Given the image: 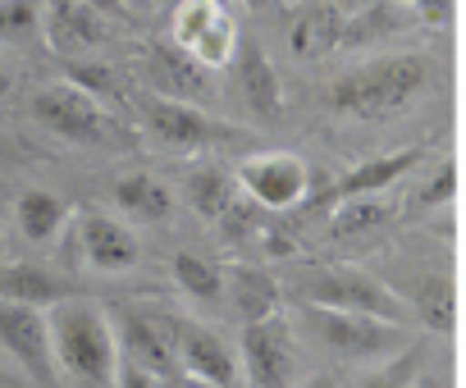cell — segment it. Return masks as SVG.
I'll list each match as a JSON object with an SVG mask.
<instances>
[{
    "label": "cell",
    "mask_w": 466,
    "mask_h": 388,
    "mask_svg": "<svg viewBox=\"0 0 466 388\" xmlns=\"http://www.w3.org/2000/svg\"><path fill=\"white\" fill-rule=\"evenodd\" d=\"M119 388H169L160 374H151V370H142V365H128V361H119Z\"/></svg>",
    "instance_id": "31"
},
{
    "label": "cell",
    "mask_w": 466,
    "mask_h": 388,
    "mask_svg": "<svg viewBox=\"0 0 466 388\" xmlns=\"http://www.w3.org/2000/svg\"><path fill=\"white\" fill-rule=\"evenodd\" d=\"M452 192H457V164L443 160V164L434 169V178L420 187V202H425V206H443V202H452Z\"/></svg>",
    "instance_id": "30"
},
{
    "label": "cell",
    "mask_w": 466,
    "mask_h": 388,
    "mask_svg": "<svg viewBox=\"0 0 466 388\" xmlns=\"http://www.w3.org/2000/svg\"><path fill=\"white\" fill-rule=\"evenodd\" d=\"M174 46H183L206 69H224L233 60V51H238L233 15L224 5H206V0L178 5V15H174Z\"/></svg>",
    "instance_id": "7"
},
{
    "label": "cell",
    "mask_w": 466,
    "mask_h": 388,
    "mask_svg": "<svg viewBox=\"0 0 466 388\" xmlns=\"http://www.w3.org/2000/svg\"><path fill=\"white\" fill-rule=\"evenodd\" d=\"M348 37V19L339 5H302L289 24V46L298 60H320Z\"/></svg>",
    "instance_id": "18"
},
{
    "label": "cell",
    "mask_w": 466,
    "mask_h": 388,
    "mask_svg": "<svg viewBox=\"0 0 466 388\" xmlns=\"http://www.w3.org/2000/svg\"><path fill=\"white\" fill-rule=\"evenodd\" d=\"M33 119L65 137V142H78V146H96L106 142V110L101 101H92L87 92H78L74 83H51L33 96Z\"/></svg>",
    "instance_id": "6"
},
{
    "label": "cell",
    "mask_w": 466,
    "mask_h": 388,
    "mask_svg": "<svg viewBox=\"0 0 466 388\" xmlns=\"http://www.w3.org/2000/svg\"><path fill=\"white\" fill-rule=\"evenodd\" d=\"M37 28H42V5H28V0L0 5V42H24Z\"/></svg>",
    "instance_id": "29"
},
{
    "label": "cell",
    "mask_w": 466,
    "mask_h": 388,
    "mask_svg": "<svg viewBox=\"0 0 466 388\" xmlns=\"http://www.w3.org/2000/svg\"><path fill=\"white\" fill-rule=\"evenodd\" d=\"M165 333L174 343V356H178L183 374H192L201 383H215V388H243V370H238L228 343L215 329H206L197 320H174Z\"/></svg>",
    "instance_id": "8"
},
{
    "label": "cell",
    "mask_w": 466,
    "mask_h": 388,
    "mask_svg": "<svg viewBox=\"0 0 466 388\" xmlns=\"http://www.w3.org/2000/svg\"><path fill=\"white\" fill-rule=\"evenodd\" d=\"M302 388H343V383H339L334 374H311V379H307Z\"/></svg>",
    "instance_id": "32"
},
{
    "label": "cell",
    "mask_w": 466,
    "mask_h": 388,
    "mask_svg": "<svg viewBox=\"0 0 466 388\" xmlns=\"http://www.w3.org/2000/svg\"><path fill=\"white\" fill-rule=\"evenodd\" d=\"M42 28H46V42L74 60L101 42V19L92 5H42Z\"/></svg>",
    "instance_id": "20"
},
{
    "label": "cell",
    "mask_w": 466,
    "mask_h": 388,
    "mask_svg": "<svg viewBox=\"0 0 466 388\" xmlns=\"http://www.w3.org/2000/svg\"><path fill=\"white\" fill-rule=\"evenodd\" d=\"M147 78H151L156 96H169V101H183V105H192V101H201V96L210 92V69L197 65V60H192L183 46H174V42H156V46H151V55H147Z\"/></svg>",
    "instance_id": "14"
},
{
    "label": "cell",
    "mask_w": 466,
    "mask_h": 388,
    "mask_svg": "<svg viewBox=\"0 0 466 388\" xmlns=\"http://www.w3.org/2000/svg\"><path fill=\"white\" fill-rule=\"evenodd\" d=\"M298 329H307L325 352L343 356V361H393L407 352V324H389V320H370V315H348V311H329V306H298Z\"/></svg>",
    "instance_id": "3"
},
{
    "label": "cell",
    "mask_w": 466,
    "mask_h": 388,
    "mask_svg": "<svg viewBox=\"0 0 466 388\" xmlns=\"http://www.w3.org/2000/svg\"><path fill=\"white\" fill-rule=\"evenodd\" d=\"M183 192H187V202L201 220H224L233 206H238V183L228 178V169L219 164H197L187 169L183 178Z\"/></svg>",
    "instance_id": "23"
},
{
    "label": "cell",
    "mask_w": 466,
    "mask_h": 388,
    "mask_svg": "<svg viewBox=\"0 0 466 388\" xmlns=\"http://www.w3.org/2000/svg\"><path fill=\"white\" fill-rule=\"evenodd\" d=\"M0 252H5V247H0Z\"/></svg>",
    "instance_id": "36"
},
{
    "label": "cell",
    "mask_w": 466,
    "mask_h": 388,
    "mask_svg": "<svg viewBox=\"0 0 466 388\" xmlns=\"http://www.w3.org/2000/svg\"><path fill=\"white\" fill-rule=\"evenodd\" d=\"M307 306H329V311H348V315H370V320H389V324H407V306L398 302V293L352 265H339L320 279L307 284Z\"/></svg>",
    "instance_id": "5"
},
{
    "label": "cell",
    "mask_w": 466,
    "mask_h": 388,
    "mask_svg": "<svg viewBox=\"0 0 466 388\" xmlns=\"http://www.w3.org/2000/svg\"><path fill=\"white\" fill-rule=\"evenodd\" d=\"M174 279L192 302H219L224 297V270L197 252H178L174 256Z\"/></svg>",
    "instance_id": "25"
},
{
    "label": "cell",
    "mask_w": 466,
    "mask_h": 388,
    "mask_svg": "<svg viewBox=\"0 0 466 388\" xmlns=\"http://www.w3.org/2000/svg\"><path fill=\"white\" fill-rule=\"evenodd\" d=\"M10 92H15V74L5 69V60H0V101H5Z\"/></svg>",
    "instance_id": "33"
},
{
    "label": "cell",
    "mask_w": 466,
    "mask_h": 388,
    "mask_svg": "<svg viewBox=\"0 0 466 388\" xmlns=\"http://www.w3.org/2000/svg\"><path fill=\"white\" fill-rule=\"evenodd\" d=\"M78 252L92 270L101 274H124L137 265L142 247L133 238L128 224H119L115 215H101V211H83L78 215Z\"/></svg>",
    "instance_id": "12"
},
{
    "label": "cell",
    "mask_w": 466,
    "mask_h": 388,
    "mask_svg": "<svg viewBox=\"0 0 466 388\" xmlns=\"http://www.w3.org/2000/svg\"><path fill=\"white\" fill-rule=\"evenodd\" d=\"M243 361H248V383L252 388H293V324L284 315L243 324Z\"/></svg>",
    "instance_id": "9"
},
{
    "label": "cell",
    "mask_w": 466,
    "mask_h": 388,
    "mask_svg": "<svg viewBox=\"0 0 466 388\" xmlns=\"http://www.w3.org/2000/svg\"><path fill=\"white\" fill-rule=\"evenodd\" d=\"M307 178L311 169L289 155V151H270V155H252L238 169V183L248 187V197L266 211H289L298 202H307Z\"/></svg>",
    "instance_id": "11"
},
{
    "label": "cell",
    "mask_w": 466,
    "mask_h": 388,
    "mask_svg": "<svg viewBox=\"0 0 466 388\" xmlns=\"http://www.w3.org/2000/svg\"><path fill=\"white\" fill-rule=\"evenodd\" d=\"M115 333H119V356H124L128 365H142V370L160 374L165 383L183 374V370H178V356H174V343H169V333H165L156 320L124 311L119 324H115Z\"/></svg>",
    "instance_id": "15"
},
{
    "label": "cell",
    "mask_w": 466,
    "mask_h": 388,
    "mask_svg": "<svg viewBox=\"0 0 466 388\" xmlns=\"http://www.w3.org/2000/svg\"><path fill=\"white\" fill-rule=\"evenodd\" d=\"M233 65H238V83H243V101L261 124H275L284 114V83L266 55V46L257 37H238V51H233Z\"/></svg>",
    "instance_id": "13"
},
{
    "label": "cell",
    "mask_w": 466,
    "mask_h": 388,
    "mask_svg": "<svg viewBox=\"0 0 466 388\" xmlns=\"http://www.w3.org/2000/svg\"><path fill=\"white\" fill-rule=\"evenodd\" d=\"M228 302L238 311L243 324H261V320H275L279 311V279L261 265H238L228 274Z\"/></svg>",
    "instance_id": "19"
},
{
    "label": "cell",
    "mask_w": 466,
    "mask_h": 388,
    "mask_svg": "<svg viewBox=\"0 0 466 388\" xmlns=\"http://www.w3.org/2000/svg\"><path fill=\"white\" fill-rule=\"evenodd\" d=\"M69 83H74L78 92H87L92 101H101V96H115V92H119L115 69H106V65H96V60H69Z\"/></svg>",
    "instance_id": "28"
},
{
    "label": "cell",
    "mask_w": 466,
    "mask_h": 388,
    "mask_svg": "<svg viewBox=\"0 0 466 388\" xmlns=\"http://www.w3.org/2000/svg\"><path fill=\"white\" fill-rule=\"evenodd\" d=\"M74 288L42 270V265H0V302L5 306H37V311H51L60 302H69Z\"/></svg>",
    "instance_id": "17"
},
{
    "label": "cell",
    "mask_w": 466,
    "mask_h": 388,
    "mask_svg": "<svg viewBox=\"0 0 466 388\" xmlns=\"http://www.w3.org/2000/svg\"><path fill=\"white\" fill-rule=\"evenodd\" d=\"M430 87H434V60L425 51H393V55H375V60L339 74L320 101L339 119L384 124V119L402 114L407 105H416Z\"/></svg>",
    "instance_id": "1"
},
{
    "label": "cell",
    "mask_w": 466,
    "mask_h": 388,
    "mask_svg": "<svg viewBox=\"0 0 466 388\" xmlns=\"http://www.w3.org/2000/svg\"><path fill=\"white\" fill-rule=\"evenodd\" d=\"M169 388H215V383H201L192 374H178V379H169Z\"/></svg>",
    "instance_id": "34"
},
{
    "label": "cell",
    "mask_w": 466,
    "mask_h": 388,
    "mask_svg": "<svg viewBox=\"0 0 466 388\" xmlns=\"http://www.w3.org/2000/svg\"><path fill=\"white\" fill-rule=\"evenodd\" d=\"M115 202L137 224H165L174 215V192L160 178H151V174H124L115 183Z\"/></svg>",
    "instance_id": "21"
},
{
    "label": "cell",
    "mask_w": 466,
    "mask_h": 388,
    "mask_svg": "<svg viewBox=\"0 0 466 388\" xmlns=\"http://www.w3.org/2000/svg\"><path fill=\"white\" fill-rule=\"evenodd\" d=\"M420 160H425L420 146H402V151H393V155H375V160L357 164L352 174H343V178L334 183L329 197H334L339 206H343V202H357V197H384V192H389L402 174H411Z\"/></svg>",
    "instance_id": "16"
},
{
    "label": "cell",
    "mask_w": 466,
    "mask_h": 388,
    "mask_svg": "<svg viewBox=\"0 0 466 388\" xmlns=\"http://www.w3.org/2000/svg\"><path fill=\"white\" fill-rule=\"evenodd\" d=\"M15 220H19V234L33 243V247H46L60 238L65 220H69V206L46 187H28L24 197L15 202Z\"/></svg>",
    "instance_id": "22"
},
{
    "label": "cell",
    "mask_w": 466,
    "mask_h": 388,
    "mask_svg": "<svg viewBox=\"0 0 466 388\" xmlns=\"http://www.w3.org/2000/svg\"><path fill=\"white\" fill-rule=\"evenodd\" d=\"M393 215H398V206L389 197H357L334 211V234H370V229L389 224Z\"/></svg>",
    "instance_id": "27"
},
{
    "label": "cell",
    "mask_w": 466,
    "mask_h": 388,
    "mask_svg": "<svg viewBox=\"0 0 466 388\" xmlns=\"http://www.w3.org/2000/svg\"><path fill=\"white\" fill-rule=\"evenodd\" d=\"M0 388H24V379H19L10 365H0Z\"/></svg>",
    "instance_id": "35"
},
{
    "label": "cell",
    "mask_w": 466,
    "mask_h": 388,
    "mask_svg": "<svg viewBox=\"0 0 466 388\" xmlns=\"http://www.w3.org/2000/svg\"><path fill=\"white\" fill-rule=\"evenodd\" d=\"M51 324V352H56V370L78 383V388H119V333L115 320L87 302V297H69L60 306L46 311Z\"/></svg>",
    "instance_id": "2"
},
{
    "label": "cell",
    "mask_w": 466,
    "mask_h": 388,
    "mask_svg": "<svg viewBox=\"0 0 466 388\" xmlns=\"http://www.w3.org/2000/svg\"><path fill=\"white\" fill-rule=\"evenodd\" d=\"M137 110H142V124L151 128V137L165 142V146L178 151V155L215 151V146H233V142H243V137H248L243 128L219 124V119H210L206 110L183 105V101H169V96H156V92H142V96H137Z\"/></svg>",
    "instance_id": "4"
},
{
    "label": "cell",
    "mask_w": 466,
    "mask_h": 388,
    "mask_svg": "<svg viewBox=\"0 0 466 388\" xmlns=\"http://www.w3.org/2000/svg\"><path fill=\"white\" fill-rule=\"evenodd\" d=\"M0 343L5 352L46 388H56L60 370H56V352H51V324H46V311L37 306H5L0 302Z\"/></svg>",
    "instance_id": "10"
},
{
    "label": "cell",
    "mask_w": 466,
    "mask_h": 388,
    "mask_svg": "<svg viewBox=\"0 0 466 388\" xmlns=\"http://www.w3.org/2000/svg\"><path fill=\"white\" fill-rule=\"evenodd\" d=\"M420 365H425V347H420V343H411L402 356H393V361H384V365H375V370L357 374L348 388H416Z\"/></svg>",
    "instance_id": "26"
},
{
    "label": "cell",
    "mask_w": 466,
    "mask_h": 388,
    "mask_svg": "<svg viewBox=\"0 0 466 388\" xmlns=\"http://www.w3.org/2000/svg\"><path fill=\"white\" fill-rule=\"evenodd\" d=\"M407 302L416 306V315H420L434 333H452V324H457V306H452V279H448L443 270L420 274V279L407 288Z\"/></svg>",
    "instance_id": "24"
}]
</instances>
